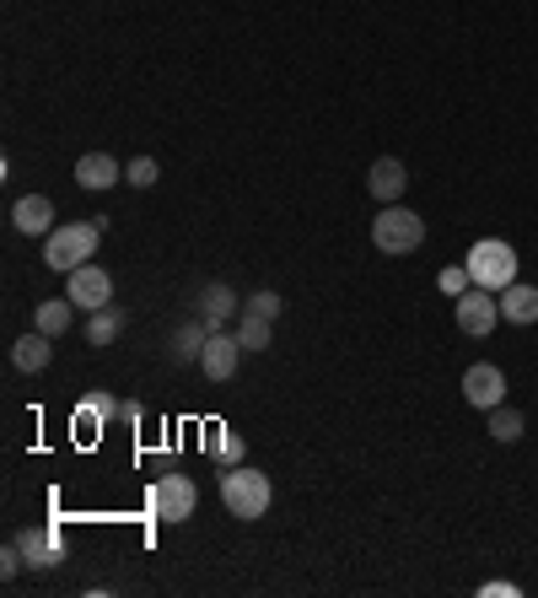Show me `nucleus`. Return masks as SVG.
<instances>
[{
  "label": "nucleus",
  "mask_w": 538,
  "mask_h": 598,
  "mask_svg": "<svg viewBox=\"0 0 538 598\" xmlns=\"http://www.w3.org/2000/svg\"><path fill=\"white\" fill-rule=\"evenodd\" d=\"M98 243H103V227H98V221H65V227H54V232L43 238V259H49V270L71 276V270L92 265Z\"/></svg>",
  "instance_id": "1"
},
{
  "label": "nucleus",
  "mask_w": 538,
  "mask_h": 598,
  "mask_svg": "<svg viewBox=\"0 0 538 598\" xmlns=\"http://www.w3.org/2000/svg\"><path fill=\"white\" fill-rule=\"evenodd\" d=\"M269 501H274V485H269V474L248 469V463H232V469L221 474V507H227L232 518L254 523V518H265V512H269Z\"/></svg>",
  "instance_id": "2"
},
{
  "label": "nucleus",
  "mask_w": 538,
  "mask_h": 598,
  "mask_svg": "<svg viewBox=\"0 0 538 598\" xmlns=\"http://www.w3.org/2000/svg\"><path fill=\"white\" fill-rule=\"evenodd\" d=\"M463 265H469V281L485 287V292H507L517 281V249L501 243V238H479Z\"/></svg>",
  "instance_id": "3"
},
{
  "label": "nucleus",
  "mask_w": 538,
  "mask_h": 598,
  "mask_svg": "<svg viewBox=\"0 0 538 598\" xmlns=\"http://www.w3.org/2000/svg\"><path fill=\"white\" fill-rule=\"evenodd\" d=\"M372 243L383 249V254H414L420 243H425V216L420 211H404V205H388V211H377V221H372Z\"/></svg>",
  "instance_id": "4"
},
{
  "label": "nucleus",
  "mask_w": 538,
  "mask_h": 598,
  "mask_svg": "<svg viewBox=\"0 0 538 598\" xmlns=\"http://www.w3.org/2000/svg\"><path fill=\"white\" fill-rule=\"evenodd\" d=\"M194 501H200V485H194L189 474H162V480H151V491H145V507H151V518H162V523L194 518Z\"/></svg>",
  "instance_id": "5"
},
{
  "label": "nucleus",
  "mask_w": 538,
  "mask_h": 598,
  "mask_svg": "<svg viewBox=\"0 0 538 598\" xmlns=\"http://www.w3.org/2000/svg\"><path fill=\"white\" fill-rule=\"evenodd\" d=\"M452 318L463 334L485 340L496 323H501V292H485V287H469L463 297H452Z\"/></svg>",
  "instance_id": "6"
},
{
  "label": "nucleus",
  "mask_w": 538,
  "mask_h": 598,
  "mask_svg": "<svg viewBox=\"0 0 538 598\" xmlns=\"http://www.w3.org/2000/svg\"><path fill=\"white\" fill-rule=\"evenodd\" d=\"M65 297L76 302L81 313H98V307L114 302V276H108L103 265H81V270L65 276Z\"/></svg>",
  "instance_id": "7"
},
{
  "label": "nucleus",
  "mask_w": 538,
  "mask_h": 598,
  "mask_svg": "<svg viewBox=\"0 0 538 598\" xmlns=\"http://www.w3.org/2000/svg\"><path fill=\"white\" fill-rule=\"evenodd\" d=\"M463 399H469L474 410L507 405V372H501L496 361H474V367L463 372Z\"/></svg>",
  "instance_id": "8"
},
{
  "label": "nucleus",
  "mask_w": 538,
  "mask_h": 598,
  "mask_svg": "<svg viewBox=\"0 0 538 598\" xmlns=\"http://www.w3.org/2000/svg\"><path fill=\"white\" fill-rule=\"evenodd\" d=\"M238 356H243V340L210 329V340H205V351H200V372H205L210 383H227V378L238 372Z\"/></svg>",
  "instance_id": "9"
},
{
  "label": "nucleus",
  "mask_w": 538,
  "mask_h": 598,
  "mask_svg": "<svg viewBox=\"0 0 538 598\" xmlns=\"http://www.w3.org/2000/svg\"><path fill=\"white\" fill-rule=\"evenodd\" d=\"M16 550H22V561H27L33 572H49V567L65 561L60 529H22V534H16Z\"/></svg>",
  "instance_id": "10"
},
{
  "label": "nucleus",
  "mask_w": 538,
  "mask_h": 598,
  "mask_svg": "<svg viewBox=\"0 0 538 598\" xmlns=\"http://www.w3.org/2000/svg\"><path fill=\"white\" fill-rule=\"evenodd\" d=\"M11 227H16L22 238H49V232H54V200H49V194H22V200L11 205Z\"/></svg>",
  "instance_id": "11"
},
{
  "label": "nucleus",
  "mask_w": 538,
  "mask_h": 598,
  "mask_svg": "<svg viewBox=\"0 0 538 598\" xmlns=\"http://www.w3.org/2000/svg\"><path fill=\"white\" fill-rule=\"evenodd\" d=\"M367 189H372V200L399 205V194L409 189V173H404L399 156H377V162H372V173H367Z\"/></svg>",
  "instance_id": "12"
},
{
  "label": "nucleus",
  "mask_w": 538,
  "mask_h": 598,
  "mask_svg": "<svg viewBox=\"0 0 538 598\" xmlns=\"http://www.w3.org/2000/svg\"><path fill=\"white\" fill-rule=\"evenodd\" d=\"M501 318L507 323H538V287H528V281H512L507 292H501Z\"/></svg>",
  "instance_id": "13"
},
{
  "label": "nucleus",
  "mask_w": 538,
  "mask_h": 598,
  "mask_svg": "<svg viewBox=\"0 0 538 598\" xmlns=\"http://www.w3.org/2000/svg\"><path fill=\"white\" fill-rule=\"evenodd\" d=\"M119 173H125V167H119L114 156H103V151H87V156L76 162V183H81V189H114Z\"/></svg>",
  "instance_id": "14"
},
{
  "label": "nucleus",
  "mask_w": 538,
  "mask_h": 598,
  "mask_svg": "<svg viewBox=\"0 0 538 598\" xmlns=\"http://www.w3.org/2000/svg\"><path fill=\"white\" fill-rule=\"evenodd\" d=\"M200 318H205L210 329L232 323V318H238V292H232L227 281H210V287H205V297H200Z\"/></svg>",
  "instance_id": "15"
},
{
  "label": "nucleus",
  "mask_w": 538,
  "mask_h": 598,
  "mask_svg": "<svg viewBox=\"0 0 538 598\" xmlns=\"http://www.w3.org/2000/svg\"><path fill=\"white\" fill-rule=\"evenodd\" d=\"M71 318H76V302H71V297H54V302H38V307H33V329H38V334H49V340H54V334H65V329H71Z\"/></svg>",
  "instance_id": "16"
},
{
  "label": "nucleus",
  "mask_w": 538,
  "mask_h": 598,
  "mask_svg": "<svg viewBox=\"0 0 538 598\" xmlns=\"http://www.w3.org/2000/svg\"><path fill=\"white\" fill-rule=\"evenodd\" d=\"M49 356H54V351H49V334H22V340L11 345V367H16V372H43Z\"/></svg>",
  "instance_id": "17"
},
{
  "label": "nucleus",
  "mask_w": 538,
  "mask_h": 598,
  "mask_svg": "<svg viewBox=\"0 0 538 598\" xmlns=\"http://www.w3.org/2000/svg\"><path fill=\"white\" fill-rule=\"evenodd\" d=\"M119 329H125V307L108 302V307H98V313L87 318V345H114Z\"/></svg>",
  "instance_id": "18"
},
{
  "label": "nucleus",
  "mask_w": 538,
  "mask_h": 598,
  "mask_svg": "<svg viewBox=\"0 0 538 598\" xmlns=\"http://www.w3.org/2000/svg\"><path fill=\"white\" fill-rule=\"evenodd\" d=\"M205 340H210V323H205V318H189V323L178 329V340H172V356L200 367V351H205Z\"/></svg>",
  "instance_id": "19"
},
{
  "label": "nucleus",
  "mask_w": 538,
  "mask_h": 598,
  "mask_svg": "<svg viewBox=\"0 0 538 598\" xmlns=\"http://www.w3.org/2000/svg\"><path fill=\"white\" fill-rule=\"evenodd\" d=\"M205 453H210L221 469H232V463H243V437L227 432V427H210V432H205Z\"/></svg>",
  "instance_id": "20"
},
{
  "label": "nucleus",
  "mask_w": 538,
  "mask_h": 598,
  "mask_svg": "<svg viewBox=\"0 0 538 598\" xmlns=\"http://www.w3.org/2000/svg\"><path fill=\"white\" fill-rule=\"evenodd\" d=\"M485 416H490V427H485V432H490L496 443H517V437H523V427H528V421H523V410H512V405H496V410H485Z\"/></svg>",
  "instance_id": "21"
},
{
  "label": "nucleus",
  "mask_w": 538,
  "mask_h": 598,
  "mask_svg": "<svg viewBox=\"0 0 538 598\" xmlns=\"http://www.w3.org/2000/svg\"><path fill=\"white\" fill-rule=\"evenodd\" d=\"M269 323H274V318H259V313H243V318H238V340H243V351H269V334H274Z\"/></svg>",
  "instance_id": "22"
},
{
  "label": "nucleus",
  "mask_w": 538,
  "mask_h": 598,
  "mask_svg": "<svg viewBox=\"0 0 538 598\" xmlns=\"http://www.w3.org/2000/svg\"><path fill=\"white\" fill-rule=\"evenodd\" d=\"M81 421H119V399H108V394H87V399H81Z\"/></svg>",
  "instance_id": "23"
},
{
  "label": "nucleus",
  "mask_w": 538,
  "mask_h": 598,
  "mask_svg": "<svg viewBox=\"0 0 538 598\" xmlns=\"http://www.w3.org/2000/svg\"><path fill=\"white\" fill-rule=\"evenodd\" d=\"M436 287H441L447 297H463V292L474 287V281H469V265H447V270L436 276Z\"/></svg>",
  "instance_id": "24"
},
{
  "label": "nucleus",
  "mask_w": 538,
  "mask_h": 598,
  "mask_svg": "<svg viewBox=\"0 0 538 598\" xmlns=\"http://www.w3.org/2000/svg\"><path fill=\"white\" fill-rule=\"evenodd\" d=\"M156 173H162V167H156L151 156H134L130 167H125V178H130L134 189H151V183H156Z\"/></svg>",
  "instance_id": "25"
},
{
  "label": "nucleus",
  "mask_w": 538,
  "mask_h": 598,
  "mask_svg": "<svg viewBox=\"0 0 538 598\" xmlns=\"http://www.w3.org/2000/svg\"><path fill=\"white\" fill-rule=\"evenodd\" d=\"M280 307H285V302L274 297V292H254V297H248V313H259V318H280Z\"/></svg>",
  "instance_id": "26"
},
{
  "label": "nucleus",
  "mask_w": 538,
  "mask_h": 598,
  "mask_svg": "<svg viewBox=\"0 0 538 598\" xmlns=\"http://www.w3.org/2000/svg\"><path fill=\"white\" fill-rule=\"evenodd\" d=\"M22 567H27V561H22V550H16V539H11V545H5V550H0V577H5V583H11V577H16V572H22Z\"/></svg>",
  "instance_id": "27"
},
{
  "label": "nucleus",
  "mask_w": 538,
  "mask_h": 598,
  "mask_svg": "<svg viewBox=\"0 0 538 598\" xmlns=\"http://www.w3.org/2000/svg\"><path fill=\"white\" fill-rule=\"evenodd\" d=\"M119 421H130V427H140V405H134V399H119Z\"/></svg>",
  "instance_id": "28"
},
{
  "label": "nucleus",
  "mask_w": 538,
  "mask_h": 598,
  "mask_svg": "<svg viewBox=\"0 0 538 598\" xmlns=\"http://www.w3.org/2000/svg\"><path fill=\"white\" fill-rule=\"evenodd\" d=\"M479 594H490V598H496V594H507V598H517V583H485V588H479Z\"/></svg>",
  "instance_id": "29"
}]
</instances>
